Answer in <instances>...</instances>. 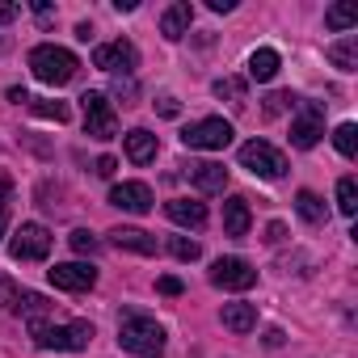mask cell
Listing matches in <instances>:
<instances>
[{
  "label": "cell",
  "mask_w": 358,
  "mask_h": 358,
  "mask_svg": "<svg viewBox=\"0 0 358 358\" xmlns=\"http://www.w3.org/2000/svg\"><path fill=\"white\" fill-rule=\"evenodd\" d=\"M30 337L38 350H89L93 341V324L89 320H68V324H55V320H30Z\"/></svg>",
  "instance_id": "obj_1"
},
{
  "label": "cell",
  "mask_w": 358,
  "mask_h": 358,
  "mask_svg": "<svg viewBox=\"0 0 358 358\" xmlns=\"http://www.w3.org/2000/svg\"><path fill=\"white\" fill-rule=\"evenodd\" d=\"M118 345L139 354V358H160L164 354V324H156L152 316H139V312H127L118 320Z\"/></svg>",
  "instance_id": "obj_2"
},
{
  "label": "cell",
  "mask_w": 358,
  "mask_h": 358,
  "mask_svg": "<svg viewBox=\"0 0 358 358\" xmlns=\"http://www.w3.org/2000/svg\"><path fill=\"white\" fill-rule=\"evenodd\" d=\"M30 72L43 80V85H51V89H59V85H68L76 72H80V59L68 51V47H55V43H43V47H34L30 51Z\"/></svg>",
  "instance_id": "obj_3"
},
{
  "label": "cell",
  "mask_w": 358,
  "mask_h": 358,
  "mask_svg": "<svg viewBox=\"0 0 358 358\" xmlns=\"http://www.w3.org/2000/svg\"><path fill=\"white\" fill-rule=\"evenodd\" d=\"M241 164L253 173V177H266V182H278V177H287V156L266 143V139H249L241 143Z\"/></svg>",
  "instance_id": "obj_4"
},
{
  "label": "cell",
  "mask_w": 358,
  "mask_h": 358,
  "mask_svg": "<svg viewBox=\"0 0 358 358\" xmlns=\"http://www.w3.org/2000/svg\"><path fill=\"white\" fill-rule=\"evenodd\" d=\"M232 122L228 118H199V122H190L186 131H182V143L190 148V152H224L228 143H232Z\"/></svg>",
  "instance_id": "obj_5"
},
{
  "label": "cell",
  "mask_w": 358,
  "mask_h": 358,
  "mask_svg": "<svg viewBox=\"0 0 358 358\" xmlns=\"http://www.w3.org/2000/svg\"><path fill=\"white\" fill-rule=\"evenodd\" d=\"M93 68H101V72H110V76H131L135 68H139V51H135V43H127V38H114V43H101V47H93Z\"/></svg>",
  "instance_id": "obj_6"
},
{
  "label": "cell",
  "mask_w": 358,
  "mask_h": 358,
  "mask_svg": "<svg viewBox=\"0 0 358 358\" xmlns=\"http://www.w3.org/2000/svg\"><path fill=\"white\" fill-rule=\"evenodd\" d=\"M80 110H85V131L93 135V139H114L118 135V114H114V106H110V97L106 93H85L80 97Z\"/></svg>",
  "instance_id": "obj_7"
},
{
  "label": "cell",
  "mask_w": 358,
  "mask_h": 358,
  "mask_svg": "<svg viewBox=\"0 0 358 358\" xmlns=\"http://www.w3.org/2000/svg\"><path fill=\"white\" fill-rule=\"evenodd\" d=\"M324 135V106L320 101H299V114L291 118V143L295 148H316Z\"/></svg>",
  "instance_id": "obj_8"
},
{
  "label": "cell",
  "mask_w": 358,
  "mask_h": 358,
  "mask_svg": "<svg viewBox=\"0 0 358 358\" xmlns=\"http://www.w3.org/2000/svg\"><path fill=\"white\" fill-rule=\"evenodd\" d=\"M9 253H13L17 262H43V257L51 253V232H47L43 224H22V228L13 232V241H9Z\"/></svg>",
  "instance_id": "obj_9"
},
{
  "label": "cell",
  "mask_w": 358,
  "mask_h": 358,
  "mask_svg": "<svg viewBox=\"0 0 358 358\" xmlns=\"http://www.w3.org/2000/svg\"><path fill=\"white\" fill-rule=\"evenodd\" d=\"M211 282L224 287V291H249L257 282V270L245 262V257H220L211 266Z\"/></svg>",
  "instance_id": "obj_10"
},
{
  "label": "cell",
  "mask_w": 358,
  "mask_h": 358,
  "mask_svg": "<svg viewBox=\"0 0 358 358\" xmlns=\"http://www.w3.org/2000/svg\"><path fill=\"white\" fill-rule=\"evenodd\" d=\"M47 278H51L55 291H89L97 282V270L85 266V262H59V266L47 270Z\"/></svg>",
  "instance_id": "obj_11"
},
{
  "label": "cell",
  "mask_w": 358,
  "mask_h": 358,
  "mask_svg": "<svg viewBox=\"0 0 358 358\" xmlns=\"http://www.w3.org/2000/svg\"><path fill=\"white\" fill-rule=\"evenodd\" d=\"M152 190L143 186V182H118L114 190H110V207H118V211H131V215H148L152 211Z\"/></svg>",
  "instance_id": "obj_12"
},
{
  "label": "cell",
  "mask_w": 358,
  "mask_h": 358,
  "mask_svg": "<svg viewBox=\"0 0 358 358\" xmlns=\"http://www.w3.org/2000/svg\"><path fill=\"white\" fill-rule=\"evenodd\" d=\"M190 26H194V5H190V0H177V5H169L160 13V34L169 43H182L190 34Z\"/></svg>",
  "instance_id": "obj_13"
},
{
  "label": "cell",
  "mask_w": 358,
  "mask_h": 358,
  "mask_svg": "<svg viewBox=\"0 0 358 358\" xmlns=\"http://www.w3.org/2000/svg\"><path fill=\"white\" fill-rule=\"evenodd\" d=\"M106 236H110V245L122 249V253H139V257H152V253H156V236L143 232V228H110Z\"/></svg>",
  "instance_id": "obj_14"
},
{
  "label": "cell",
  "mask_w": 358,
  "mask_h": 358,
  "mask_svg": "<svg viewBox=\"0 0 358 358\" xmlns=\"http://www.w3.org/2000/svg\"><path fill=\"white\" fill-rule=\"evenodd\" d=\"M190 182H194V190H203V194H220V190L228 186V169H224L220 160H199V164H190Z\"/></svg>",
  "instance_id": "obj_15"
},
{
  "label": "cell",
  "mask_w": 358,
  "mask_h": 358,
  "mask_svg": "<svg viewBox=\"0 0 358 358\" xmlns=\"http://www.w3.org/2000/svg\"><path fill=\"white\" fill-rule=\"evenodd\" d=\"M122 148H127V160H131V164H152V160H156V152H160L156 135H152V131H143V127L127 131V135H122Z\"/></svg>",
  "instance_id": "obj_16"
},
{
  "label": "cell",
  "mask_w": 358,
  "mask_h": 358,
  "mask_svg": "<svg viewBox=\"0 0 358 358\" xmlns=\"http://www.w3.org/2000/svg\"><path fill=\"white\" fill-rule=\"evenodd\" d=\"M249 228H253V211H249V199L232 194V199L224 203V232H228L232 241H241V236H249Z\"/></svg>",
  "instance_id": "obj_17"
},
{
  "label": "cell",
  "mask_w": 358,
  "mask_h": 358,
  "mask_svg": "<svg viewBox=\"0 0 358 358\" xmlns=\"http://www.w3.org/2000/svg\"><path fill=\"white\" fill-rule=\"evenodd\" d=\"M164 215H169L173 224H182V228H203V224H207V207L194 203V199H169V203H164Z\"/></svg>",
  "instance_id": "obj_18"
},
{
  "label": "cell",
  "mask_w": 358,
  "mask_h": 358,
  "mask_svg": "<svg viewBox=\"0 0 358 358\" xmlns=\"http://www.w3.org/2000/svg\"><path fill=\"white\" fill-rule=\"evenodd\" d=\"M220 320H224V329H232V333H253V329H257V303H245V299L224 303Z\"/></svg>",
  "instance_id": "obj_19"
},
{
  "label": "cell",
  "mask_w": 358,
  "mask_h": 358,
  "mask_svg": "<svg viewBox=\"0 0 358 358\" xmlns=\"http://www.w3.org/2000/svg\"><path fill=\"white\" fill-rule=\"evenodd\" d=\"M278 68H282V59H278V51L274 47H257L253 55H249V80H274L278 76Z\"/></svg>",
  "instance_id": "obj_20"
},
{
  "label": "cell",
  "mask_w": 358,
  "mask_h": 358,
  "mask_svg": "<svg viewBox=\"0 0 358 358\" xmlns=\"http://www.w3.org/2000/svg\"><path fill=\"white\" fill-rule=\"evenodd\" d=\"M215 97L228 101L232 110H245L249 106V80L245 76H220L215 80Z\"/></svg>",
  "instance_id": "obj_21"
},
{
  "label": "cell",
  "mask_w": 358,
  "mask_h": 358,
  "mask_svg": "<svg viewBox=\"0 0 358 358\" xmlns=\"http://www.w3.org/2000/svg\"><path fill=\"white\" fill-rule=\"evenodd\" d=\"M324 55H329V64H333V68L354 72V68H358V34H345V38H341V43H333Z\"/></svg>",
  "instance_id": "obj_22"
},
{
  "label": "cell",
  "mask_w": 358,
  "mask_h": 358,
  "mask_svg": "<svg viewBox=\"0 0 358 358\" xmlns=\"http://www.w3.org/2000/svg\"><path fill=\"white\" fill-rule=\"evenodd\" d=\"M295 215H299L303 224H312V228H316V224H324V220H329V207L320 203V194L299 190V194H295Z\"/></svg>",
  "instance_id": "obj_23"
},
{
  "label": "cell",
  "mask_w": 358,
  "mask_h": 358,
  "mask_svg": "<svg viewBox=\"0 0 358 358\" xmlns=\"http://www.w3.org/2000/svg\"><path fill=\"white\" fill-rule=\"evenodd\" d=\"M324 26H329L333 34H350V30L358 26V5H350V0H341V5H333V9L324 13Z\"/></svg>",
  "instance_id": "obj_24"
},
{
  "label": "cell",
  "mask_w": 358,
  "mask_h": 358,
  "mask_svg": "<svg viewBox=\"0 0 358 358\" xmlns=\"http://www.w3.org/2000/svg\"><path fill=\"white\" fill-rule=\"evenodd\" d=\"M337 211L341 215L358 211V182H354V177H341V182H337Z\"/></svg>",
  "instance_id": "obj_25"
},
{
  "label": "cell",
  "mask_w": 358,
  "mask_h": 358,
  "mask_svg": "<svg viewBox=\"0 0 358 358\" xmlns=\"http://www.w3.org/2000/svg\"><path fill=\"white\" fill-rule=\"evenodd\" d=\"M333 148H337V152L350 160V156L358 152V127H354V122H341V127L333 131Z\"/></svg>",
  "instance_id": "obj_26"
},
{
  "label": "cell",
  "mask_w": 358,
  "mask_h": 358,
  "mask_svg": "<svg viewBox=\"0 0 358 358\" xmlns=\"http://www.w3.org/2000/svg\"><path fill=\"white\" fill-rule=\"evenodd\" d=\"M169 253H173L177 262H199L203 249H199V241H190V236H173V241H169Z\"/></svg>",
  "instance_id": "obj_27"
},
{
  "label": "cell",
  "mask_w": 358,
  "mask_h": 358,
  "mask_svg": "<svg viewBox=\"0 0 358 358\" xmlns=\"http://www.w3.org/2000/svg\"><path fill=\"white\" fill-rule=\"evenodd\" d=\"M30 110H34L38 118H55V122H68V106H64V101H43V97L34 101V97H30Z\"/></svg>",
  "instance_id": "obj_28"
},
{
  "label": "cell",
  "mask_w": 358,
  "mask_h": 358,
  "mask_svg": "<svg viewBox=\"0 0 358 358\" xmlns=\"http://www.w3.org/2000/svg\"><path fill=\"white\" fill-rule=\"evenodd\" d=\"M68 245H72V253H80V257H85V253H89V257L97 253V236H93L89 228H76V232L68 236Z\"/></svg>",
  "instance_id": "obj_29"
},
{
  "label": "cell",
  "mask_w": 358,
  "mask_h": 358,
  "mask_svg": "<svg viewBox=\"0 0 358 358\" xmlns=\"http://www.w3.org/2000/svg\"><path fill=\"white\" fill-rule=\"evenodd\" d=\"M287 110H295V97H291V93L278 89V93L266 97V114H270V118H278V114H287Z\"/></svg>",
  "instance_id": "obj_30"
},
{
  "label": "cell",
  "mask_w": 358,
  "mask_h": 358,
  "mask_svg": "<svg viewBox=\"0 0 358 358\" xmlns=\"http://www.w3.org/2000/svg\"><path fill=\"white\" fill-rule=\"evenodd\" d=\"M17 287H13V278H5V274H0V312H5V308H17Z\"/></svg>",
  "instance_id": "obj_31"
},
{
  "label": "cell",
  "mask_w": 358,
  "mask_h": 358,
  "mask_svg": "<svg viewBox=\"0 0 358 358\" xmlns=\"http://www.w3.org/2000/svg\"><path fill=\"white\" fill-rule=\"evenodd\" d=\"M156 291H160V295H182V278L164 274V278H156Z\"/></svg>",
  "instance_id": "obj_32"
},
{
  "label": "cell",
  "mask_w": 358,
  "mask_h": 358,
  "mask_svg": "<svg viewBox=\"0 0 358 358\" xmlns=\"http://www.w3.org/2000/svg\"><path fill=\"white\" fill-rule=\"evenodd\" d=\"M156 110H160L164 118H177V114H182V106H177V97H169V93H164V97L156 101Z\"/></svg>",
  "instance_id": "obj_33"
},
{
  "label": "cell",
  "mask_w": 358,
  "mask_h": 358,
  "mask_svg": "<svg viewBox=\"0 0 358 358\" xmlns=\"http://www.w3.org/2000/svg\"><path fill=\"white\" fill-rule=\"evenodd\" d=\"M114 169H118L114 156H101V160H97V177H114Z\"/></svg>",
  "instance_id": "obj_34"
},
{
  "label": "cell",
  "mask_w": 358,
  "mask_h": 358,
  "mask_svg": "<svg viewBox=\"0 0 358 358\" xmlns=\"http://www.w3.org/2000/svg\"><path fill=\"white\" fill-rule=\"evenodd\" d=\"M207 9H211V13H232L236 0H207Z\"/></svg>",
  "instance_id": "obj_35"
},
{
  "label": "cell",
  "mask_w": 358,
  "mask_h": 358,
  "mask_svg": "<svg viewBox=\"0 0 358 358\" xmlns=\"http://www.w3.org/2000/svg\"><path fill=\"white\" fill-rule=\"evenodd\" d=\"M17 13H22V9H17V5H0V26H9V22H13V17H17Z\"/></svg>",
  "instance_id": "obj_36"
},
{
  "label": "cell",
  "mask_w": 358,
  "mask_h": 358,
  "mask_svg": "<svg viewBox=\"0 0 358 358\" xmlns=\"http://www.w3.org/2000/svg\"><path fill=\"white\" fill-rule=\"evenodd\" d=\"M282 236H287V228H282V224H270V236H266V241H270V245H278Z\"/></svg>",
  "instance_id": "obj_37"
},
{
  "label": "cell",
  "mask_w": 358,
  "mask_h": 358,
  "mask_svg": "<svg viewBox=\"0 0 358 358\" xmlns=\"http://www.w3.org/2000/svg\"><path fill=\"white\" fill-rule=\"evenodd\" d=\"M9 190H13V182H9V173H0V203L9 199Z\"/></svg>",
  "instance_id": "obj_38"
},
{
  "label": "cell",
  "mask_w": 358,
  "mask_h": 358,
  "mask_svg": "<svg viewBox=\"0 0 358 358\" xmlns=\"http://www.w3.org/2000/svg\"><path fill=\"white\" fill-rule=\"evenodd\" d=\"M9 101H17V106L26 101V106H30V93H26V89H9Z\"/></svg>",
  "instance_id": "obj_39"
},
{
  "label": "cell",
  "mask_w": 358,
  "mask_h": 358,
  "mask_svg": "<svg viewBox=\"0 0 358 358\" xmlns=\"http://www.w3.org/2000/svg\"><path fill=\"white\" fill-rule=\"evenodd\" d=\"M5 228H9V211H5V203H0V241H5Z\"/></svg>",
  "instance_id": "obj_40"
}]
</instances>
